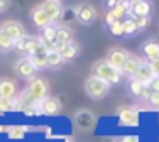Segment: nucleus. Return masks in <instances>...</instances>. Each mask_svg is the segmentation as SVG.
I'll list each match as a JSON object with an SVG mask.
<instances>
[{
  "mask_svg": "<svg viewBox=\"0 0 159 142\" xmlns=\"http://www.w3.org/2000/svg\"><path fill=\"white\" fill-rule=\"evenodd\" d=\"M93 76L103 80L108 85H113V83H119L120 81L122 73L113 68L110 63H107V59H100V61H97L93 64Z\"/></svg>",
  "mask_w": 159,
  "mask_h": 142,
  "instance_id": "obj_1",
  "label": "nucleus"
},
{
  "mask_svg": "<svg viewBox=\"0 0 159 142\" xmlns=\"http://www.w3.org/2000/svg\"><path fill=\"white\" fill-rule=\"evenodd\" d=\"M108 90H110V85L105 83L100 78L93 76V74L85 81V91H86V95L93 100H102L108 93Z\"/></svg>",
  "mask_w": 159,
  "mask_h": 142,
  "instance_id": "obj_2",
  "label": "nucleus"
},
{
  "mask_svg": "<svg viewBox=\"0 0 159 142\" xmlns=\"http://www.w3.org/2000/svg\"><path fill=\"white\" fill-rule=\"evenodd\" d=\"M48 90H49V87L44 78H32L31 83H29L27 93L36 103H41L48 96Z\"/></svg>",
  "mask_w": 159,
  "mask_h": 142,
  "instance_id": "obj_3",
  "label": "nucleus"
},
{
  "mask_svg": "<svg viewBox=\"0 0 159 142\" xmlns=\"http://www.w3.org/2000/svg\"><path fill=\"white\" fill-rule=\"evenodd\" d=\"M129 9H130V2H119L113 10L105 12L103 20H105V24H107V27L112 25L113 22H117V20H124V19L129 16Z\"/></svg>",
  "mask_w": 159,
  "mask_h": 142,
  "instance_id": "obj_4",
  "label": "nucleus"
},
{
  "mask_svg": "<svg viewBox=\"0 0 159 142\" xmlns=\"http://www.w3.org/2000/svg\"><path fill=\"white\" fill-rule=\"evenodd\" d=\"M39 44H41L39 36H24V37H20L19 41L14 42V49H16L17 53H20V54H27L29 56Z\"/></svg>",
  "mask_w": 159,
  "mask_h": 142,
  "instance_id": "obj_5",
  "label": "nucleus"
},
{
  "mask_svg": "<svg viewBox=\"0 0 159 142\" xmlns=\"http://www.w3.org/2000/svg\"><path fill=\"white\" fill-rule=\"evenodd\" d=\"M39 39H41V42L48 47L49 53L56 51V44H58V25L49 24L48 27H44L43 31H41Z\"/></svg>",
  "mask_w": 159,
  "mask_h": 142,
  "instance_id": "obj_6",
  "label": "nucleus"
},
{
  "mask_svg": "<svg viewBox=\"0 0 159 142\" xmlns=\"http://www.w3.org/2000/svg\"><path fill=\"white\" fill-rule=\"evenodd\" d=\"M75 124L80 130H92L97 124V117L90 110H80L75 113Z\"/></svg>",
  "mask_w": 159,
  "mask_h": 142,
  "instance_id": "obj_7",
  "label": "nucleus"
},
{
  "mask_svg": "<svg viewBox=\"0 0 159 142\" xmlns=\"http://www.w3.org/2000/svg\"><path fill=\"white\" fill-rule=\"evenodd\" d=\"M119 122L127 127H137L139 125V112L134 107H122L119 108Z\"/></svg>",
  "mask_w": 159,
  "mask_h": 142,
  "instance_id": "obj_8",
  "label": "nucleus"
},
{
  "mask_svg": "<svg viewBox=\"0 0 159 142\" xmlns=\"http://www.w3.org/2000/svg\"><path fill=\"white\" fill-rule=\"evenodd\" d=\"M27 58L32 61V64L36 66V69L46 68V66H48V58H49V51H48V47L41 42L39 46H37L36 49L27 56Z\"/></svg>",
  "mask_w": 159,
  "mask_h": 142,
  "instance_id": "obj_9",
  "label": "nucleus"
},
{
  "mask_svg": "<svg viewBox=\"0 0 159 142\" xmlns=\"http://www.w3.org/2000/svg\"><path fill=\"white\" fill-rule=\"evenodd\" d=\"M127 58H129V53L125 49H122V47H112L107 54V63H110L115 69L122 71V66L125 64Z\"/></svg>",
  "mask_w": 159,
  "mask_h": 142,
  "instance_id": "obj_10",
  "label": "nucleus"
},
{
  "mask_svg": "<svg viewBox=\"0 0 159 142\" xmlns=\"http://www.w3.org/2000/svg\"><path fill=\"white\" fill-rule=\"evenodd\" d=\"M0 29H2V31L10 37L14 42H16V41H19L20 37L25 36L24 25H22L20 22H17V20H7V22H3V24L0 25Z\"/></svg>",
  "mask_w": 159,
  "mask_h": 142,
  "instance_id": "obj_11",
  "label": "nucleus"
},
{
  "mask_svg": "<svg viewBox=\"0 0 159 142\" xmlns=\"http://www.w3.org/2000/svg\"><path fill=\"white\" fill-rule=\"evenodd\" d=\"M41 7H43V10L46 12V16L49 17L51 24L58 22L59 19L63 17V7H61V3L56 2V0H48V2H43V3H41Z\"/></svg>",
  "mask_w": 159,
  "mask_h": 142,
  "instance_id": "obj_12",
  "label": "nucleus"
},
{
  "mask_svg": "<svg viewBox=\"0 0 159 142\" xmlns=\"http://www.w3.org/2000/svg\"><path fill=\"white\" fill-rule=\"evenodd\" d=\"M127 90H129V93H130V96H135V98H146V100L149 98V95L152 93L146 85H142L141 81L135 80V78H129Z\"/></svg>",
  "mask_w": 159,
  "mask_h": 142,
  "instance_id": "obj_13",
  "label": "nucleus"
},
{
  "mask_svg": "<svg viewBox=\"0 0 159 142\" xmlns=\"http://www.w3.org/2000/svg\"><path fill=\"white\" fill-rule=\"evenodd\" d=\"M97 19V10L93 9V5L90 3H81V5L76 7V20H80L81 24L88 25L92 24Z\"/></svg>",
  "mask_w": 159,
  "mask_h": 142,
  "instance_id": "obj_14",
  "label": "nucleus"
},
{
  "mask_svg": "<svg viewBox=\"0 0 159 142\" xmlns=\"http://www.w3.org/2000/svg\"><path fill=\"white\" fill-rule=\"evenodd\" d=\"M16 71L24 80H32L34 74H36V66L32 64V61L29 58H20L16 63Z\"/></svg>",
  "mask_w": 159,
  "mask_h": 142,
  "instance_id": "obj_15",
  "label": "nucleus"
},
{
  "mask_svg": "<svg viewBox=\"0 0 159 142\" xmlns=\"http://www.w3.org/2000/svg\"><path fill=\"white\" fill-rule=\"evenodd\" d=\"M56 53H59V56L66 61H73L75 58L80 54V46L76 42H68V44H56Z\"/></svg>",
  "mask_w": 159,
  "mask_h": 142,
  "instance_id": "obj_16",
  "label": "nucleus"
},
{
  "mask_svg": "<svg viewBox=\"0 0 159 142\" xmlns=\"http://www.w3.org/2000/svg\"><path fill=\"white\" fill-rule=\"evenodd\" d=\"M39 108L44 115L52 117V115H58L59 112H61V102H59L56 96H46V98L39 103Z\"/></svg>",
  "mask_w": 159,
  "mask_h": 142,
  "instance_id": "obj_17",
  "label": "nucleus"
},
{
  "mask_svg": "<svg viewBox=\"0 0 159 142\" xmlns=\"http://www.w3.org/2000/svg\"><path fill=\"white\" fill-rule=\"evenodd\" d=\"M142 64H144V61L139 58V56L129 54V58H127L125 64L122 66V71H120V73H122V74H127L129 78H134L135 74H137V71L141 69Z\"/></svg>",
  "mask_w": 159,
  "mask_h": 142,
  "instance_id": "obj_18",
  "label": "nucleus"
},
{
  "mask_svg": "<svg viewBox=\"0 0 159 142\" xmlns=\"http://www.w3.org/2000/svg\"><path fill=\"white\" fill-rule=\"evenodd\" d=\"M151 5L146 0H137V2H130V9H129V14L130 17H149L151 14Z\"/></svg>",
  "mask_w": 159,
  "mask_h": 142,
  "instance_id": "obj_19",
  "label": "nucleus"
},
{
  "mask_svg": "<svg viewBox=\"0 0 159 142\" xmlns=\"http://www.w3.org/2000/svg\"><path fill=\"white\" fill-rule=\"evenodd\" d=\"M31 20H32V24L36 25V27H39V29H44V27H48V25L51 24L49 17L46 16V12L43 10L41 5H36L31 10Z\"/></svg>",
  "mask_w": 159,
  "mask_h": 142,
  "instance_id": "obj_20",
  "label": "nucleus"
},
{
  "mask_svg": "<svg viewBox=\"0 0 159 142\" xmlns=\"http://www.w3.org/2000/svg\"><path fill=\"white\" fill-rule=\"evenodd\" d=\"M142 54L146 56V59L151 63L159 61V42H154V41H149V42H144L141 47Z\"/></svg>",
  "mask_w": 159,
  "mask_h": 142,
  "instance_id": "obj_21",
  "label": "nucleus"
},
{
  "mask_svg": "<svg viewBox=\"0 0 159 142\" xmlns=\"http://www.w3.org/2000/svg\"><path fill=\"white\" fill-rule=\"evenodd\" d=\"M135 80H139L142 85H146V87H149L151 85V81L156 78V74H154V71L152 68H151V64L149 63H144V64L141 66V69L137 71V74H135Z\"/></svg>",
  "mask_w": 159,
  "mask_h": 142,
  "instance_id": "obj_22",
  "label": "nucleus"
},
{
  "mask_svg": "<svg viewBox=\"0 0 159 142\" xmlns=\"http://www.w3.org/2000/svg\"><path fill=\"white\" fill-rule=\"evenodd\" d=\"M17 91V87L12 80L2 78L0 80V98H14Z\"/></svg>",
  "mask_w": 159,
  "mask_h": 142,
  "instance_id": "obj_23",
  "label": "nucleus"
},
{
  "mask_svg": "<svg viewBox=\"0 0 159 142\" xmlns=\"http://www.w3.org/2000/svg\"><path fill=\"white\" fill-rule=\"evenodd\" d=\"M73 42V32L66 25H58V44Z\"/></svg>",
  "mask_w": 159,
  "mask_h": 142,
  "instance_id": "obj_24",
  "label": "nucleus"
},
{
  "mask_svg": "<svg viewBox=\"0 0 159 142\" xmlns=\"http://www.w3.org/2000/svg\"><path fill=\"white\" fill-rule=\"evenodd\" d=\"M64 66V59L59 56V53H56V51H52V53H49V58H48V68L51 69H61Z\"/></svg>",
  "mask_w": 159,
  "mask_h": 142,
  "instance_id": "obj_25",
  "label": "nucleus"
},
{
  "mask_svg": "<svg viewBox=\"0 0 159 142\" xmlns=\"http://www.w3.org/2000/svg\"><path fill=\"white\" fill-rule=\"evenodd\" d=\"M137 32H139V29H137V25H135L134 19H132V17H125V19H124V36L132 37V36L137 34Z\"/></svg>",
  "mask_w": 159,
  "mask_h": 142,
  "instance_id": "obj_26",
  "label": "nucleus"
},
{
  "mask_svg": "<svg viewBox=\"0 0 159 142\" xmlns=\"http://www.w3.org/2000/svg\"><path fill=\"white\" fill-rule=\"evenodd\" d=\"M25 132H27L25 125H12L9 129V137L10 139H22V137H25Z\"/></svg>",
  "mask_w": 159,
  "mask_h": 142,
  "instance_id": "obj_27",
  "label": "nucleus"
},
{
  "mask_svg": "<svg viewBox=\"0 0 159 142\" xmlns=\"http://www.w3.org/2000/svg\"><path fill=\"white\" fill-rule=\"evenodd\" d=\"M108 34L113 37H124V20H117L112 25H108Z\"/></svg>",
  "mask_w": 159,
  "mask_h": 142,
  "instance_id": "obj_28",
  "label": "nucleus"
},
{
  "mask_svg": "<svg viewBox=\"0 0 159 142\" xmlns=\"http://www.w3.org/2000/svg\"><path fill=\"white\" fill-rule=\"evenodd\" d=\"M10 49H14V41L0 29V51H5L7 53V51H10Z\"/></svg>",
  "mask_w": 159,
  "mask_h": 142,
  "instance_id": "obj_29",
  "label": "nucleus"
},
{
  "mask_svg": "<svg viewBox=\"0 0 159 142\" xmlns=\"http://www.w3.org/2000/svg\"><path fill=\"white\" fill-rule=\"evenodd\" d=\"M16 110V100L14 98H0V112Z\"/></svg>",
  "mask_w": 159,
  "mask_h": 142,
  "instance_id": "obj_30",
  "label": "nucleus"
},
{
  "mask_svg": "<svg viewBox=\"0 0 159 142\" xmlns=\"http://www.w3.org/2000/svg\"><path fill=\"white\" fill-rule=\"evenodd\" d=\"M63 20L66 22H73V20H76V9H66V10H63Z\"/></svg>",
  "mask_w": 159,
  "mask_h": 142,
  "instance_id": "obj_31",
  "label": "nucleus"
},
{
  "mask_svg": "<svg viewBox=\"0 0 159 142\" xmlns=\"http://www.w3.org/2000/svg\"><path fill=\"white\" fill-rule=\"evenodd\" d=\"M147 103H149L152 108L159 110V93H151L149 98H147Z\"/></svg>",
  "mask_w": 159,
  "mask_h": 142,
  "instance_id": "obj_32",
  "label": "nucleus"
},
{
  "mask_svg": "<svg viewBox=\"0 0 159 142\" xmlns=\"http://www.w3.org/2000/svg\"><path fill=\"white\" fill-rule=\"evenodd\" d=\"M132 19H134V22H135L139 31H142V29L149 24V17H132Z\"/></svg>",
  "mask_w": 159,
  "mask_h": 142,
  "instance_id": "obj_33",
  "label": "nucleus"
},
{
  "mask_svg": "<svg viewBox=\"0 0 159 142\" xmlns=\"http://www.w3.org/2000/svg\"><path fill=\"white\" fill-rule=\"evenodd\" d=\"M149 88H151V91H152V93H159V76H156L152 81H151Z\"/></svg>",
  "mask_w": 159,
  "mask_h": 142,
  "instance_id": "obj_34",
  "label": "nucleus"
},
{
  "mask_svg": "<svg viewBox=\"0 0 159 142\" xmlns=\"http://www.w3.org/2000/svg\"><path fill=\"white\" fill-rule=\"evenodd\" d=\"M117 3H119L117 0H110V2H107L103 7H105V10H107V12H110V10H113L117 7Z\"/></svg>",
  "mask_w": 159,
  "mask_h": 142,
  "instance_id": "obj_35",
  "label": "nucleus"
},
{
  "mask_svg": "<svg viewBox=\"0 0 159 142\" xmlns=\"http://www.w3.org/2000/svg\"><path fill=\"white\" fill-rule=\"evenodd\" d=\"M120 142H139V137L137 135H124Z\"/></svg>",
  "mask_w": 159,
  "mask_h": 142,
  "instance_id": "obj_36",
  "label": "nucleus"
},
{
  "mask_svg": "<svg viewBox=\"0 0 159 142\" xmlns=\"http://www.w3.org/2000/svg\"><path fill=\"white\" fill-rule=\"evenodd\" d=\"M151 68H152L154 74H156V76H159V61H156V63H151Z\"/></svg>",
  "mask_w": 159,
  "mask_h": 142,
  "instance_id": "obj_37",
  "label": "nucleus"
},
{
  "mask_svg": "<svg viewBox=\"0 0 159 142\" xmlns=\"http://www.w3.org/2000/svg\"><path fill=\"white\" fill-rule=\"evenodd\" d=\"M7 7H9V2H5V0H0V14H2L3 10H7Z\"/></svg>",
  "mask_w": 159,
  "mask_h": 142,
  "instance_id": "obj_38",
  "label": "nucleus"
}]
</instances>
